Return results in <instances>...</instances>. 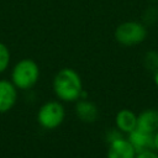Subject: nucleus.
Returning a JSON list of instances; mask_svg holds the SVG:
<instances>
[{
	"label": "nucleus",
	"mask_w": 158,
	"mask_h": 158,
	"mask_svg": "<svg viewBox=\"0 0 158 158\" xmlns=\"http://www.w3.org/2000/svg\"><path fill=\"white\" fill-rule=\"evenodd\" d=\"M53 90L56 96L62 101H77L83 93L81 78L74 69L63 68L53 78Z\"/></svg>",
	"instance_id": "1"
},
{
	"label": "nucleus",
	"mask_w": 158,
	"mask_h": 158,
	"mask_svg": "<svg viewBox=\"0 0 158 158\" xmlns=\"http://www.w3.org/2000/svg\"><path fill=\"white\" fill-rule=\"evenodd\" d=\"M40 78V68L33 59L25 58L19 60L11 72L12 84L21 90L31 89L36 85Z\"/></svg>",
	"instance_id": "2"
},
{
	"label": "nucleus",
	"mask_w": 158,
	"mask_h": 158,
	"mask_svg": "<svg viewBox=\"0 0 158 158\" xmlns=\"http://www.w3.org/2000/svg\"><path fill=\"white\" fill-rule=\"evenodd\" d=\"M65 117V111L59 101H47L37 112L38 123L46 130H54L62 125Z\"/></svg>",
	"instance_id": "3"
},
{
	"label": "nucleus",
	"mask_w": 158,
	"mask_h": 158,
	"mask_svg": "<svg viewBox=\"0 0 158 158\" xmlns=\"http://www.w3.org/2000/svg\"><path fill=\"white\" fill-rule=\"evenodd\" d=\"M147 36L146 27L137 21H127L117 26L115 38L123 46H135L144 41Z\"/></svg>",
	"instance_id": "4"
},
{
	"label": "nucleus",
	"mask_w": 158,
	"mask_h": 158,
	"mask_svg": "<svg viewBox=\"0 0 158 158\" xmlns=\"http://www.w3.org/2000/svg\"><path fill=\"white\" fill-rule=\"evenodd\" d=\"M17 100V88L12 81L0 79V114L10 111Z\"/></svg>",
	"instance_id": "5"
},
{
	"label": "nucleus",
	"mask_w": 158,
	"mask_h": 158,
	"mask_svg": "<svg viewBox=\"0 0 158 158\" xmlns=\"http://www.w3.org/2000/svg\"><path fill=\"white\" fill-rule=\"evenodd\" d=\"M136 151L127 138H117L109 143L107 158H135Z\"/></svg>",
	"instance_id": "6"
},
{
	"label": "nucleus",
	"mask_w": 158,
	"mask_h": 158,
	"mask_svg": "<svg viewBox=\"0 0 158 158\" xmlns=\"http://www.w3.org/2000/svg\"><path fill=\"white\" fill-rule=\"evenodd\" d=\"M127 139L130 143L133 146L136 153L148 151V149H154V143H153V133H148L144 131H141L138 128H135L128 133Z\"/></svg>",
	"instance_id": "7"
},
{
	"label": "nucleus",
	"mask_w": 158,
	"mask_h": 158,
	"mask_svg": "<svg viewBox=\"0 0 158 158\" xmlns=\"http://www.w3.org/2000/svg\"><path fill=\"white\" fill-rule=\"evenodd\" d=\"M136 128L153 133L158 130V110L156 109H147L143 110L137 115V126Z\"/></svg>",
	"instance_id": "8"
},
{
	"label": "nucleus",
	"mask_w": 158,
	"mask_h": 158,
	"mask_svg": "<svg viewBox=\"0 0 158 158\" xmlns=\"http://www.w3.org/2000/svg\"><path fill=\"white\" fill-rule=\"evenodd\" d=\"M115 125L122 133L128 135L137 126V115L130 109H122L116 114Z\"/></svg>",
	"instance_id": "9"
},
{
	"label": "nucleus",
	"mask_w": 158,
	"mask_h": 158,
	"mask_svg": "<svg viewBox=\"0 0 158 158\" xmlns=\"http://www.w3.org/2000/svg\"><path fill=\"white\" fill-rule=\"evenodd\" d=\"M75 114L79 117L80 121L83 122H95L99 117V109L96 107V105L89 100H79L75 105Z\"/></svg>",
	"instance_id": "10"
},
{
	"label": "nucleus",
	"mask_w": 158,
	"mask_h": 158,
	"mask_svg": "<svg viewBox=\"0 0 158 158\" xmlns=\"http://www.w3.org/2000/svg\"><path fill=\"white\" fill-rule=\"evenodd\" d=\"M144 65L148 70L156 72L158 69V52L156 51H149L144 56Z\"/></svg>",
	"instance_id": "11"
},
{
	"label": "nucleus",
	"mask_w": 158,
	"mask_h": 158,
	"mask_svg": "<svg viewBox=\"0 0 158 158\" xmlns=\"http://www.w3.org/2000/svg\"><path fill=\"white\" fill-rule=\"evenodd\" d=\"M10 51L9 48L2 43L0 42V73L5 72L10 64Z\"/></svg>",
	"instance_id": "12"
},
{
	"label": "nucleus",
	"mask_w": 158,
	"mask_h": 158,
	"mask_svg": "<svg viewBox=\"0 0 158 158\" xmlns=\"http://www.w3.org/2000/svg\"><path fill=\"white\" fill-rule=\"evenodd\" d=\"M135 158H158V153L154 149H148V151L136 153Z\"/></svg>",
	"instance_id": "13"
},
{
	"label": "nucleus",
	"mask_w": 158,
	"mask_h": 158,
	"mask_svg": "<svg viewBox=\"0 0 158 158\" xmlns=\"http://www.w3.org/2000/svg\"><path fill=\"white\" fill-rule=\"evenodd\" d=\"M153 143H154V151L158 153V130L153 135Z\"/></svg>",
	"instance_id": "14"
},
{
	"label": "nucleus",
	"mask_w": 158,
	"mask_h": 158,
	"mask_svg": "<svg viewBox=\"0 0 158 158\" xmlns=\"http://www.w3.org/2000/svg\"><path fill=\"white\" fill-rule=\"evenodd\" d=\"M154 84H156V86L158 88V69L154 72Z\"/></svg>",
	"instance_id": "15"
}]
</instances>
